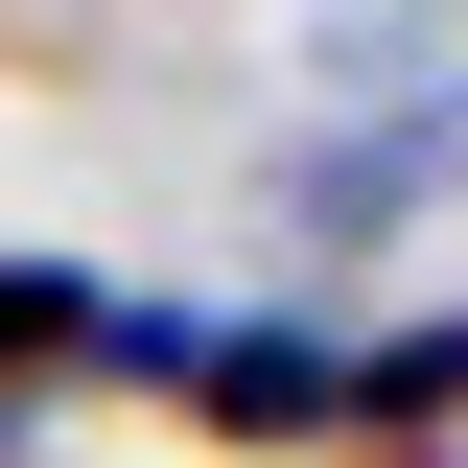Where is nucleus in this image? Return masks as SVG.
<instances>
[{"instance_id":"1","label":"nucleus","mask_w":468,"mask_h":468,"mask_svg":"<svg viewBox=\"0 0 468 468\" xmlns=\"http://www.w3.org/2000/svg\"><path fill=\"white\" fill-rule=\"evenodd\" d=\"M187 399H211L234 445H328V421H351V351H304V328H211V351H187Z\"/></svg>"},{"instance_id":"4","label":"nucleus","mask_w":468,"mask_h":468,"mask_svg":"<svg viewBox=\"0 0 468 468\" xmlns=\"http://www.w3.org/2000/svg\"><path fill=\"white\" fill-rule=\"evenodd\" d=\"M375 468H399V445H375Z\"/></svg>"},{"instance_id":"2","label":"nucleus","mask_w":468,"mask_h":468,"mask_svg":"<svg viewBox=\"0 0 468 468\" xmlns=\"http://www.w3.org/2000/svg\"><path fill=\"white\" fill-rule=\"evenodd\" d=\"M48 375H117V304L70 258H0V399H48Z\"/></svg>"},{"instance_id":"3","label":"nucleus","mask_w":468,"mask_h":468,"mask_svg":"<svg viewBox=\"0 0 468 468\" xmlns=\"http://www.w3.org/2000/svg\"><path fill=\"white\" fill-rule=\"evenodd\" d=\"M445 421H468V304H445V328H399V351H351V445H445Z\"/></svg>"}]
</instances>
